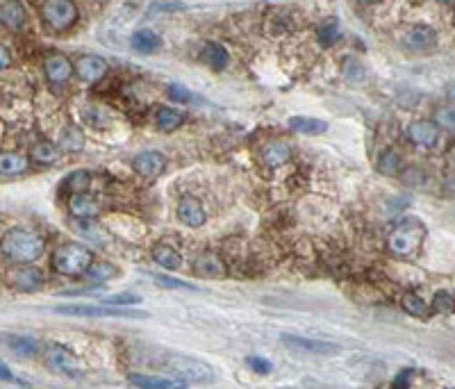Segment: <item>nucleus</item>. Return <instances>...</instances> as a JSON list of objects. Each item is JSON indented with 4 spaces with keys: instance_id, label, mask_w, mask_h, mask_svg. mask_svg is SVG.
<instances>
[{
    "instance_id": "17",
    "label": "nucleus",
    "mask_w": 455,
    "mask_h": 389,
    "mask_svg": "<svg viewBox=\"0 0 455 389\" xmlns=\"http://www.w3.org/2000/svg\"><path fill=\"white\" fill-rule=\"evenodd\" d=\"M130 383L139 389H185V383L173 380V378H162V376H146V373H133Z\"/></svg>"
},
{
    "instance_id": "22",
    "label": "nucleus",
    "mask_w": 455,
    "mask_h": 389,
    "mask_svg": "<svg viewBox=\"0 0 455 389\" xmlns=\"http://www.w3.org/2000/svg\"><path fill=\"white\" fill-rule=\"evenodd\" d=\"M0 23L9 30H21L26 23V7L21 3H5L0 5Z\"/></svg>"
},
{
    "instance_id": "7",
    "label": "nucleus",
    "mask_w": 455,
    "mask_h": 389,
    "mask_svg": "<svg viewBox=\"0 0 455 389\" xmlns=\"http://www.w3.org/2000/svg\"><path fill=\"white\" fill-rule=\"evenodd\" d=\"M285 346L296 349L300 353H312V355H332L337 353V344L326 342V339H312V337H300V334H283L280 337Z\"/></svg>"
},
{
    "instance_id": "35",
    "label": "nucleus",
    "mask_w": 455,
    "mask_h": 389,
    "mask_svg": "<svg viewBox=\"0 0 455 389\" xmlns=\"http://www.w3.org/2000/svg\"><path fill=\"white\" fill-rule=\"evenodd\" d=\"M435 125L439 130H451V133H455V105L453 103L442 105L435 112Z\"/></svg>"
},
{
    "instance_id": "11",
    "label": "nucleus",
    "mask_w": 455,
    "mask_h": 389,
    "mask_svg": "<svg viewBox=\"0 0 455 389\" xmlns=\"http://www.w3.org/2000/svg\"><path fill=\"white\" fill-rule=\"evenodd\" d=\"M75 73L82 82H99L107 73V62L101 55H82L75 62Z\"/></svg>"
},
{
    "instance_id": "8",
    "label": "nucleus",
    "mask_w": 455,
    "mask_h": 389,
    "mask_svg": "<svg viewBox=\"0 0 455 389\" xmlns=\"http://www.w3.org/2000/svg\"><path fill=\"white\" fill-rule=\"evenodd\" d=\"M405 48L415 50V52H424V50H432L437 46V32L432 30L426 23H419L415 28H410L403 37Z\"/></svg>"
},
{
    "instance_id": "12",
    "label": "nucleus",
    "mask_w": 455,
    "mask_h": 389,
    "mask_svg": "<svg viewBox=\"0 0 455 389\" xmlns=\"http://www.w3.org/2000/svg\"><path fill=\"white\" fill-rule=\"evenodd\" d=\"M259 157L269 167V169H278L289 162L291 157V146L287 142H280V139H271L262 148H259Z\"/></svg>"
},
{
    "instance_id": "39",
    "label": "nucleus",
    "mask_w": 455,
    "mask_h": 389,
    "mask_svg": "<svg viewBox=\"0 0 455 389\" xmlns=\"http://www.w3.org/2000/svg\"><path fill=\"white\" fill-rule=\"evenodd\" d=\"M159 287H167V289H196L191 283H185V280H176V278H169V276H155L153 278Z\"/></svg>"
},
{
    "instance_id": "20",
    "label": "nucleus",
    "mask_w": 455,
    "mask_h": 389,
    "mask_svg": "<svg viewBox=\"0 0 455 389\" xmlns=\"http://www.w3.org/2000/svg\"><path fill=\"white\" fill-rule=\"evenodd\" d=\"M289 130L300 135H321L328 130V123L321 121V118H314V116H291L289 118Z\"/></svg>"
},
{
    "instance_id": "36",
    "label": "nucleus",
    "mask_w": 455,
    "mask_h": 389,
    "mask_svg": "<svg viewBox=\"0 0 455 389\" xmlns=\"http://www.w3.org/2000/svg\"><path fill=\"white\" fill-rule=\"evenodd\" d=\"M432 312H435V315H453L455 298L451 291H437L435 298H432Z\"/></svg>"
},
{
    "instance_id": "27",
    "label": "nucleus",
    "mask_w": 455,
    "mask_h": 389,
    "mask_svg": "<svg viewBox=\"0 0 455 389\" xmlns=\"http://www.w3.org/2000/svg\"><path fill=\"white\" fill-rule=\"evenodd\" d=\"M28 169V157L21 153H0V173L3 176H18Z\"/></svg>"
},
{
    "instance_id": "42",
    "label": "nucleus",
    "mask_w": 455,
    "mask_h": 389,
    "mask_svg": "<svg viewBox=\"0 0 455 389\" xmlns=\"http://www.w3.org/2000/svg\"><path fill=\"white\" fill-rule=\"evenodd\" d=\"M169 94H171L176 101H180V103H187V101H191V94H189V91H187L182 84H171V86H169Z\"/></svg>"
},
{
    "instance_id": "14",
    "label": "nucleus",
    "mask_w": 455,
    "mask_h": 389,
    "mask_svg": "<svg viewBox=\"0 0 455 389\" xmlns=\"http://www.w3.org/2000/svg\"><path fill=\"white\" fill-rule=\"evenodd\" d=\"M43 71H46V78L52 84H62V82H67L71 75L75 73V67H73L71 60L67 55L55 52V55H50L46 60V64H43Z\"/></svg>"
},
{
    "instance_id": "43",
    "label": "nucleus",
    "mask_w": 455,
    "mask_h": 389,
    "mask_svg": "<svg viewBox=\"0 0 455 389\" xmlns=\"http://www.w3.org/2000/svg\"><path fill=\"white\" fill-rule=\"evenodd\" d=\"M9 64H12V55H9V50L0 43V69H7Z\"/></svg>"
},
{
    "instance_id": "23",
    "label": "nucleus",
    "mask_w": 455,
    "mask_h": 389,
    "mask_svg": "<svg viewBox=\"0 0 455 389\" xmlns=\"http://www.w3.org/2000/svg\"><path fill=\"white\" fill-rule=\"evenodd\" d=\"M3 344L16 355H35L39 353V342L28 334H3Z\"/></svg>"
},
{
    "instance_id": "21",
    "label": "nucleus",
    "mask_w": 455,
    "mask_h": 389,
    "mask_svg": "<svg viewBox=\"0 0 455 389\" xmlns=\"http://www.w3.org/2000/svg\"><path fill=\"white\" fill-rule=\"evenodd\" d=\"M193 269H196L198 276H210V278H221L225 274V266L221 262V257L214 255V253L198 255V259L193 262Z\"/></svg>"
},
{
    "instance_id": "3",
    "label": "nucleus",
    "mask_w": 455,
    "mask_h": 389,
    "mask_svg": "<svg viewBox=\"0 0 455 389\" xmlns=\"http://www.w3.org/2000/svg\"><path fill=\"white\" fill-rule=\"evenodd\" d=\"M424 239H426V225L417 219H405L392 230L387 244H389V251L392 253H396L400 257H410L419 251Z\"/></svg>"
},
{
    "instance_id": "18",
    "label": "nucleus",
    "mask_w": 455,
    "mask_h": 389,
    "mask_svg": "<svg viewBox=\"0 0 455 389\" xmlns=\"http://www.w3.org/2000/svg\"><path fill=\"white\" fill-rule=\"evenodd\" d=\"M198 57H201L203 64H208V67L214 69V71H223V69L228 67V62H230V55H228V50L221 46V43H216V41L205 43Z\"/></svg>"
},
{
    "instance_id": "9",
    "label": "nucleus",
    "mask_w": 455,
    "mask_h": 389,
    "mask_svg": "<svg viewBox=\"0 0 455 389\" xmlns=\"http://www.w3.org/2000/svg\"><path fill=\"white\" fill-rule=\"evenodd\" d=\"M405 137L412 142L415 146L421 148H430L437 144L439 139V128L435 125V121H412L405 128Z\"/></svg>"
},
{
    "instance_id": "41",
    "label": "nucleus",
    "mask_w": 455,
    "mask_h": 389,
    "mask_svg": "<svg viewBox=\"0 0 455 389\" xmlns=\"http://www.w3.org/2000/svg\"><path fill=\"white\" fill-rule=\"evenodd\" d=\"M412 376L415 371L412 369H403L400 371L394 380H392V389H410V383H412Z\"/></svg>"
},
{
    "instance_id": "4",
    "label": "nucleus",
    "mask_w": 455,
    "mask_h": 389,
    "mask_svg": "<svg viewBox=\"0 0 455 389\" xmlns=\"http://www.w3.org/2000/svg\"><path fill=\"white\" fill-rule=\"evenodd\" d=\"M167 369L176 376V380L180 383H210L214 380L212 366L203 364L198 360L182 358V355H173L167 360Z\"/></svg>"
},
{
    "instance_id": "10",
    "label": "nucleus",
    "mask_w": 455,
    "mask_h": 389,
    "mask_svg": "<svg viewBox=\"0 0 455 389\" xmlns=\"http://www.w3.org/2000/svg\"><path fill=\"white\" fill-rule=\"evenodd\" d=\"M178 219L189 228H201L208 221V212H205L203 203L196 196H185L178 203Z\"/></svg>"
},
{
    "instance_id": "2",
    "label": "nucleus",
    "mask_w": 455,
    "mask_h": 389,
    "mask_svg": "<svg viewBox=\"0 0 455 389\" xmlns=\"http://www.w3.org/2000/svg\"><path fill=\"white\" fill-rule=\"evenodd\" d=\"M94 264V253L82 244H62L52 253V266L62 276H86Z\"/></svg>"
},
{
    "instance_id": "19",
    "label": "nucleus",
    "mask_w": 455,
    "mask_h": 389,
    "mask_svg": "<svg viewBox=\"0 0 455 389\" xmlns=\"http://www.w3.org/2000/svg\"><path fill=\"white\" fill-rule=\"evenodd\" d=\"M69 210L75 219H84V221L101 212L99 203H96L89 193H73V196L69 198Z\"/></svg>"
},
{
    "instance_id": "33",
    "label": "nucleus",
    "mask_w": 455,
    "mask_h": 389,
    "mask_svg": "<svg viewBox=\"0 0 455 389\" xmlns=\"http://www.w3.org/2000/svg\"><path fill=\"white\" fill-rule=\"evenodd\" d=\"M378 171H381L383 176H396L400 171V155L394 148H387L381 155V159H378Z\"/></svg>"
},
{
    "instance_id": "32",
    "label": "nucleus",
    "mask_w": 455,
    "mask_h": 389,
    "mask_svg": "<svg viewBox=\"0 0 455 389\" xmlns=\"http://www.w3.org/2000/svg\"><path fill=\"white\" fill-rule=\"evenodd\" d=\"M400 305H403L405 312H410L412 317H419V319H426L428 317V305L424 303V298H419L415 291H408L400 298Z\"/></svg>"
},
{
    "instance_id": "30",
    "label": "nucleus",
    "mask_w": 455,
    "mask_h": 389,
    "mask_svg": "<svg viewBox=\"0 0 455 389\" xmlns=\"http://www.w3.org/2000/svg\"><path fill=\"white\" fill-rule=\"evenodd\" d=\"M32 159L39 162V164H52V162H57L60 157V148L55 144L46 142V139H41L35 146H32Z\"/></svg>"
},
{
    "instance_id": "5",
    "label": "nucleus",
    "mask_w": 455,
    "mask_h": 389,
    "mask_svg": "<svg viewBox=\"0 0 455 389\" xmlns=\"http://www.w3.org/2000/svg\"><path fill=\"white\" fill-rule=\"evenodd\" d=\"M41 18L52 30H69L78 21V7L71 0H48L41 5Z\"/></svg>"
},
{
    "instance_id": "16",
    "label": "nucleus",
    "mask_w": 455,
    "mask_h": 389,
    "mask_svg": "<svg viewBox=\"0 0 455 389\" xmlns=\"http://www.w3.org/2000/svg\"><path fill=\"white\" fill-rule=\"evenodd\" d=\"M48 362L55 371L60 373H67V376H80V366H78V360H75V355L69 353L67 349H62V346H52L50 353H48Z\"/></svg>"
},
{
    "instance_id": "37",
    "label": "nucleus",
    "mask_w": 455,
    "mask_h": 389,
    "mask_svg": "<svg viewBox=\"0 0 455 389\" xmlns=\"http://www.w3.org/2000/svg\"><path fill=\"white\" fill-rule=\"evenodd\" d=\"M118 271H116V266L110 264V262H94L91 269L86 271V278L89 280H96V283H101V280H110L114 278Z\"/></svg>"
},
{
    "instance_id": "45",
    "label": "nucleus",
    "mask_w": 455,
    "mask_h": 389,
    "mask_svg": "<svg viewBox=\"0 0 455 389\" xmlns=\"http://www.w3.org/2000/svg\"><path fill=\"white\" fill-rule=\"evenodd\" d=\"M449 389H451V387H449Z\"/></svg>"
},
{
    "instance_id": "29",
    "label": "nucleus",
    "mask_w": 455,
    "mask_h": 389,
    "mask_svg": "<svg viewBox=\"0 0 455 389\" xmlns=\"http://www.w3.org/2000/svg\"><path fill=\"white\" fill-rule=\"evenodd\" d=\"M155 121H157V128H159V130H164V133H171V130H176V128L182 125V121H185V114L178 112V110H173V107H159Z\"/></svg>"
},
{
    "instance_id": "44",
    "label": "nucleus",
    "mask_w": 455,
    "mask_h": 389,
    "mask_svg": "<svg viewBox=\"0 0 455 389\" xmlns=\"http://www.w3.org/2000/svg\"><path fill=\"white\" fill-rule=\"evenodd\" d=\"M0 380H14V373L9 371V366L0 360Z\"/></svg>"
},
{
    "instance_id": "38",
    "label": "nucleus",
    "mask_w": 455,
    "mask_h": 389,
    "mask_svg": "<svg viewBox=\"0 0 455 389\" xmlns=\"http://www.w3.org/2000/svg\"><path fill=\"white\" fill-rule=\"evenodd\" d=\"M137 303H142V298L133 296V294H121V296L103 298V305H110V308H128V305H137Z\"/></svg>"
},
{
    "instance_id": "28",
    "label": "nucleus",
    "mask_w": 455,
    "mask_h": 389,
    "mask_svg": "<svg viewBox=\"0 0 455 389\" xmlns=\"http://www.w3.org/2000/svg\"><path fill=\"white\" fill-rule=\"evenodd\" d=\"M342 37V28H339V21L337 18H328V21H323V23L319 26L317 30V39L323 48H330L337 43V39Z\"/></svg>"
},
{
    "instance_id": "6",
    "label": "nucleus",
    "mask_w": 455,
    "mask_h": 389,
    "mask_svg": "<svg viewBox=\"0 0 455 389\" xmlns=\"http://www.w3.org/2000/svg\"><path fill=\"white\" fill-rule=\"evenodd\" d=\"M55 312L73 317H118V319H146V312H135L130 308H110V305H57Z\"/></svg>"
},
{
    "instance_id": "15",
    "label": "nucleus",
    "mask_w": 455,
    "mask_h": 389,
    "mask_svg": "<svg viewBox=\"0 0 455 389\" xmlns=\"http://www.w3.org/2000/svg\"><path fill=\"white\" fill-rule=\"evenodd\" d=\"M9 280L21 291H37L43 285V274L35 266H18L9 271Z\"/></svg>"
},
{
    "instance_id": "31",
    "label": "nucleus",
    "mask_w": 455,
    "mask_h": 389,
    "mask_svg": "<svg viewBox=\"0 0 455 389\" xmlns=\"http://www.w3.org/2000/svg\"><path fill=\"white\" fill-rule=\"evenodd\" d=\"M89 185H91L89 171H73L71 176H67V180L62 182V187L67 191H71V196H73V193H86Z\"/></svg>"
},
{
    "instance_id": "34",
    "label": "nucleus",
    "mask_w": 455,
    "mask_h": 389,
    "mask_svg": "<svg viewBox=\"0 0 455 389\" xmlns=\"http://www.w3.org/2000/svg\"><path fill=\"white\" fill-rule=\"evenodd\" d=\"M342 75H344V80H349V82H362L366 71H364V67L357 60L346 57L342 62Z\"/></svg>"
},
{
    "instance_id": "1",
    "label": "nucleus",
    "mask_w": 455,
    "mask_h": 389,
    "mask_svg": "<svg viewBox=\"0 0 455 389\" xmlns=\"http://www.w3.org/2000/svg\"><path fill=\"white\" fill-rule=\"evenodd\" d=\"M43 239L32 230H23V228H14L9 230L3 242H0V248L3 253L14 259V262H35V259L43 253Z\"/></svg>"
},
{
    "instance_id": "26",
    "label": "nucleus",
    "mask_w": 455,
    "mask_h": 389,
    "mask_svg": "<svg viewBox=\"0 0 455 389\" xmlns=\"http://www.w3.org/2000/svg\"><path fill=\"white\" fill-rule=\"evenodd\" d=\"M153 259L159 264V266H164L169 269V271H178V269L182 266V257L178 251H173L171 246L167 244H159L153 248Z\"/></svg>"
},
{
    "instance_id": "25",
    "label": "nucleus",
    "mask_w": 455,
    "mask_h": 389,
    "mask_svg": "<svg viewBox=\"0 0 455 389\" xmlns=\"http://www.w3.org/2000/svg\"><path fill=\"white\" fill-rule=\"evenodd\" d=\"M159 43H162L159 35H157V32H153V30H148V28L137 30L135 35H133V48L137 52H144V55L155 52L159 48Z\"/></svg>"
},
{
    "instance_id": "13",
    "label": "nucleus",
    "mask_w": 455,
    "mask_h": 389,
    "mask_svg": "<svg viewBox=\"0 0 455 389\" xmlns=\"http://www.w3.org/2000/svg\"><path fill=\"white\" fill-rule=\"evenodd\" d=\"M167 167V157L157 153V150H146V153H139L133 162V169L144 178H155L159 176Z\"/></svg>"
},
{
    "instance_id": "40",
    "label": "nucleus",
    "mask_w": 455,
    "mask_h": 389,
    "mask_svg": "<svg viewBox=\"0 0 455 389\" xmlns=\"http://www.w3.org/2000/svg\"><path fill=\"white\" fill-rule=\"evenodd\" d=\"M246 362L257 373H271V369H274V364H271L269 360H264V358H257V355H251V358H248Z\"/></svg>"
},
{
    "instance_id": "24",
    "label": "nucleus",
    "mask_w": 455,
    "mask_h": 389,
    "mask_svg": "<svg viewBox=\"0 0 455 389\" xmlns=\"http://www.w3.org/2000/svg\"><path fill=\"white\" fill-rule=\"evenodd\" d=\"M57 148L64 150V153H78V150L84 148V135L78 125H67L62 130Z\"/></svg>"
}]
</instances>
